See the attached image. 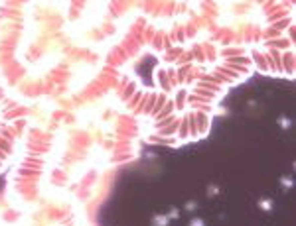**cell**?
<instances>
[{"label":"cell","instance_id":"1","mask_svg":"<svg viewBox=\"0 0 296 226\" xmlns=\"http://www.w3.org/2000/svg\"><path fill=\"white\" fill-rule=\"evenodd\" d=\"M152 224H154V226H168V216H164V214H158V216L152 218Z\"/></svg>","mask_w":296,"mask_h":226},{"label":"cell","instance_id":"2","mask_svg":"<svg viewBox=\"0 0 296 226\" xmlns=\"http://www.w3.org/2000/svg\"><path fill=\"white\" fill-rule=\"evenodd\" d=\"M259 207H261V208H265V210H271V208H272V203H271V201H268V199H261V201H259Z\"/></svg>","mask_w":296,"mask_h":226},{"label":"cell","instance_id":"3","mask_svg":"<svg viewBox=\"0 0 296 226\" xmlns=\"http://www.w3.org/2000/svg\"><path fill=\"white\" fill-rule=\"evenodd\" d=\"M217 193H219V189L213 187V185H209V189H207V195H209V197H215Z\"/></svg>","mask_w":296,"mask_h":226},{"label":"cell","instance_id":"4","mask_svg":"<svg viewBox=\"0 0 296 226\" xmlns=\"http://www.w3.org/2000/svg\"><path fill=\"white\" fill-rule=\"evenodd\" d=\"M190 226H206V222L201 220V218H194V220L190 222Z\"/></svg>","mask_w":296,"mask_h":226},{"label":"cell","instance_id":"5","mask_svg":"<svg viewBox=\"0 0 296 226\" xmlns=\"http://www.w3.org/2000/svg\"><path fill=\"white\" fill-rule=\"evenodd\" d=\"M280 183L284 185V187H292V179H290V177H282Z\"/></svg>","mask_w":296,"mask_h":226},{"label":"cell","instance_id":"6","mask_svg":"<svg viewBox=\"0 0 296 226\" xmlns=\"http://www.w3.org/2000/svg\"><path fill=\"white\" fill-rule=\"evenodd\" d=\"M196 207H197V203H196V201H190V203L186 205V210H194Z\"/></svg>","mask_w":296,"mask_h":226},{"label":"cell","instance_id":"7","mask_svg":"<svg viewBox=\"0 0 296 226\" xmlns=\"http://www.w3.org/2000/svg\"><path fill=\"white\" fill-rule=\"evenodd\" d=\"M170 216H172V218H178V216H180V212H178V208H172V212H170Z\"/></svg>","mask_w":296,"mask_h":226},{"label":"cell","instance_id":"8","mask_svg":"<svg viewBox=\"0 0 296 226\" xmlns=\"http://www.w3.org/2000/svg\"><path fill=\"white\" fill-rule=\"evenodd\" d=\"M280 122H282V126H290V120H286V118H282Z\"/></svg>","mask_w":296,"mask_h":226}]
</instances>
